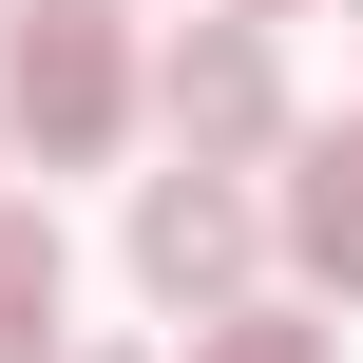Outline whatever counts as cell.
Returning a JSON list of instances; mask_svg holds the SVG:
<instances>
[{"instance_id": "obj_6", "label": "cell", "mask_w": 363, "mask_h": 363, "mask_svg": "<svg viewBox=\"0 0 363 363\" xmlns=\"http://www.w3.org/2000/svg\"><path fill=\"white\" fill-rule=\"evenodd\" d=\"M191 363H325V325H306V306H211Z\"/></svg>"}, {"instance_id": "obj_3", "label": "cell", "mask_w": 363, "mask_h": 363, "mask_svg": "<svg viewBox=\"0 0 363 363\" xmlns=\"http://www.w3.org/2000/svg\"><path fill=\"white\" fill-rule=\"evenodd\" d=\"M249 249H268V211L230 172H153L134 191V287L153 306H249Z\"/></svg>"}, {"instance_id": "obj_8", "label": "cell", "mask_w": 363, "mask_h": 363, "mask_svg": "<svg viewBox=\"0 0 363 363\" xmlns=\"http://www.w3.org/2000/svg\"><path fill=\"white\" fill-rule=\"evenodd\" d=\"M77 363H134V345H77Z\"/></svg>"}, {"instance_id": "obj_5", "label": "cell", "mask_w": 363, "mask_h": 363, "mask_svg": "<svg viewBox=\"0 0 363 363\" xmlns=\"http://www.w3.org/2000/svg\"><path fill=\"white\" fill-rule=\"evenodd\" d=\"M0 363H77L57 345V230H38L19 191H0Z\"/></svg>"}, {"instance_id": "obj_1", "label": "cell", "mask_w": 363, "mask_h": 363, "mask_svg": "<svg viewBox=\"0 0 363 363\" xmlns=\"http://www.w3.org/2000/svg\"><path fill=\"white\" fill-rule=\"evenodd\" d=\"M0 134H19L38 172H96V153L134 134V57H115L96 0H38V19L0 38Z\"/></svg>"}, {"instance_id": "obj_2", "label": "cell", "mask_w": 363, "mask_h": 363, "mask_svg": "<svg viewBox=\"0 0 363 363\" xmlns=\"http://www.w3.org/2000/svg\"><path fill=\"white\" fill-rule=\"evenodd\" d=\"M153 115H172V172H249V153H287L268 19H191V38L153 57Z\"/></svg>"}, {"instance_id": "obj_7", "label": "cell", "mask_w": 363, "mask_h": 363, "mask_svg": "<svg viewBox=\"0 0 363 363\" xmlns=\"http://www.w3.org/2000/svg\"><path fill=\"white\" fill-rule=\"evenodd\" d=\"M230 19H287V0H230Z\"/></svg>"}, {"instance_id": "obj_4", "label": "cell", "mask_w": 363, "mask_h": 363, "mask_svg": "<svg viewBox=\"0 0 363 363\" xmlns=\"http://www.w3.org/2000/svg\"><path fill=\"white\" fill-rule=\"evenodd\" d=\"M268 230H287L306 287H345V306H363V134H306V153H287V211H268Z\"/></svg>"}]
</instances>
